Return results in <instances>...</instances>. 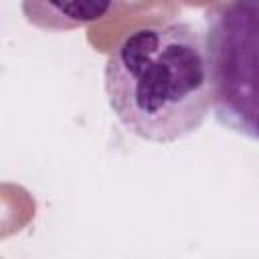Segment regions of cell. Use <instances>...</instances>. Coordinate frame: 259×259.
<instances>
[{"mask_svg":"<svg viewBox=\"0 0 259 259\" xmlns=\"http://www.w3.org/2000/svg\"><path fill=\"white\" fill-rule=\"evenodd\" d=\"M103 85L130 134L176 142L196 132L212 107L206 38L188 22L140 26L109 53Z\"/></svg>","mask_w":259,"mask_h":259,"instance_id":"cell-1","label":"cell"},{"mask_svg":"<svg viewBox=\"0 0 259 259\" xmlns=\"http://www.w3.org/2000/svg\"><path fill=\"white\" fill-rule=\"evenodd\" d=\"M204 20L214 117L259 142V0H223Z\"/></svg>","mask_w":259,"mask_h":259,"instance_id":"cell-2","label":"cell"},{"mask_svg":"<svg viewBox=\"0 0 259 259\" xmlns=\"http://www.w3.org/2000/svg\"><path fill=\"white\" fill-rule=\"evenodd\" d=\"M119 0H22L24 18L45 30H73L101 20Z\"/></svg>","mask_w":259,"mask_h":259,"instance_id":"cell-3","label":"cell"}]
</instances>
